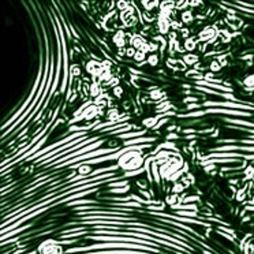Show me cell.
<instances>
[{"label": "cell", "instance_id": "6da1fadb", "mask_svg": "<svg viewBox=\"0 0 254 254\" xmlns=\"http://www.w3.org/2000/svg\"><path fill=\"white\" fill-rule=\"evenodd\" d=\"M206 114H228V115L250 116V114H249V112H243V111H234V110H215V108H209V110H206Z\"/></svg>", "mask_w": 254, "mask_h": 254}, {"label": "cell", "instance_id": "7a4b0ae2", "mask_svg": "<svg viewBox=\"0 0 254 254\" xmlns=\"http://www.w3.org/2000/svg\"><path fill=\"white\" fill-rule=\"evenodd\" d=\"M146 133V131H134V133H126V134H119V137L118 138L119 139H127V138H137V137H139V135H144V134Z\"/></svg>", "mask_w": 254, "mask_h": 254}, {"label": "cell", "instance_id": "3957f363", "mask_svg": "<svg viewBox=\"0 0 254 254\" xmlns=\"http://www.w3.org/2000/svg\"><path fill=\"white\" fill-rule=\"evenodd\" d=\"M223 121L228 122V123H234V125H243V126H248V127H252V128H254V123H252V122L239 121V119H227V118H224Z\"/></svg>", "mask_w": 254, "mask_h": 254}, {"label": "cell", "instance_id": "277c9868", "mask_svg": "<svg viewBox=\"0 0 254 254\" xmlns=\"http://www.w3.org/2000/svg\"><path fill=\"white\" fill-rule=\"evenodd\" d=\"M210 70H212V71H217V70H220V63H219V62H213V63L210 64Z\"/></svg>", "mask_w": 254, "mask_h": 254}, {"label": "cell", "instance_id": "5b68a950", "mask_svg": "<svg viewBox=\"0 0 254 254\" xmlns=\"http://www.w3.org/2000/svg\"><path fill=\"white\" fill-rule=\"evenodd\" d=\"M128 189H130V186H126V188H122V189H114V190H112V193H126Z\"/></svg>", "mask_w": 254, "mask_h": 254}, {"label": "cell", "instance_id": "8992f818", "mask_svg": "<svg viewBox=\"0 0 254 254\" xmlns=\"http://www.w3.org/2000/svg\"><path fill=\"white\" fill-rule=\"evenodd\" d=\"M149 63H150V64H153V66H156V64H157V56H156V55H150Z\"/></svg>", "mask_w": 254, "mask_h": 254}]
</instances>
